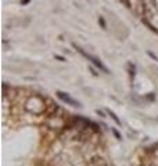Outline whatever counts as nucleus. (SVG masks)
Returning a JSON list of instances; mask_svg holds the SVG:
<instances>
[{"label": "nucleus", "mask_w": 158, "mask_h": 166, "mask_svg": "<svg viewBox=\"0 0 158 166\" xmlns=\"http://www.w3.org/2000/svg\"><path fill=\"white\" fill-rule=\"evenodd\" d=\"M73 47H75V49H76L78 51H79V53L82 54V56L85 57V58H87V60H89L90 62H92V64H94V65H96V67H97V68H100V69H101L103 72L108 73V69H107V68H105V67H104V65H103V62H101V61H100V60H98V58H96V57H93V56H90L89 53H86L85 50H82L81 47H78L76 45H73Z\"/></svg>", "instance_id": "obj_1"}, {"label": "nucleus", "mask_w": 158, "mask_h": 166, "mask_svg": "<svg viewBox=\"0 0 158 166\" xmlns=\"http://www.w3.org/2000/svg\"><path fill=\"white\" fill-rule=\"evenodd\" d=\"M57 96L58 98H61L64 102H67L68 105H72V107H81V102H78L76 100H73L68 93H64V91H57Z\"/></svg>", "instance_id": "obj_2"}, {"label": "nucleus", "mask_w": 158, "mask_h": 166, "mask_svg": "<svg viewBox=\"0 0 158 166\" xmlns=\"http://www.w3.org/2000/svg\"><path fill=\"white\" fill-rule=\"evenodd\" d=\"M108 113H109V116L112 118V119H114V121H115V122H117L118 125H121V121H119V119H118V118L115 116V113H114V112H111V111H108Z\"/></svg>", "instance_id": "obj_3"}, {"label": "nucleus", "mask_w": 158, "mask_h": 166, "mask_svg": "<svg viewBox=\"0 0 158 166\" xmlns=\"http://www.w3.org/2000/svg\"><path fill=\"white\" fill-rule=\"evenodd\" d=\"M98 22H100V24H101V26L103 28H107V25H105V21H104V18H103V17H98Z\"/></svg>", "instance_id": "obj_4"}, {"label": "nucleus", "mask_w": 158, "mask_h": 166, "mask_svg": "<svg viewBox=\"0 0 158 166\" xmlns=\"http://www.w3.org/2000/svg\"><path fill=\"white\" fill-rule=\"evenodd\" d=\"M112 132H114V134H115V137H117V138H121V136H119V133H118L117 130L112 129Z\"/></svg>", "instance_id": "obj_5"}, {"label": "nucleus", "mask_w": 158, "mask_h": 166, "mask_svg": "<svg viewBox=\"0 0 158 166\" xmlns=\"http://www.w3.org/2000/svg\"><path fill=\"white\" fill-rule=\"evenodd\" d=\"M29 1H31V0H21V4H22V6H24V4H28Z\"/></svg>", "instance_id": "obj_6"}, {"label": "nucleus", "mask_w": 158, "mask_h": 166, "mask_svg": "<svg viewBox=\"0 0 158 166\" xmlns=\"http://www.w3.org/2000/svg\"><path fill=\"white\" fill-rule=\"evenodd\" d=\"M148 56H150V57H151V58H154V60H155V61H157V57H155V56H154V54H153V53H148Z\"/></svg>", "instance_id": "obj_7"}, {"label": "nucleus", "mask_w": 158, "mask_h": 166, "mask_svg": "<svg viewBox=\"0 0 158 166\" xmlns=\"http://www.w3.org/2000/svg\"><path fill=\"white\" fill-rule=\"evenodd\" d=\"M97 113H98V115H100V116H103V118H105V116H104V113H103V112H101V111H98V110H97Z\"/></svg>", "instance_id": "obj_8"}, {"label": "nucleus", "mask_w": 158, "mask_h": 166, "mask_svg": "<svg viewBox=\"0 0 158 166\" xmlns=\"http://www.w3.org/2000/svg\"><path fill=\"white\" fill-rule=\"evenodd\" d=\"M56 58H57V60H60V61H64V58H62V57H60V56H56Z\"/></svg>", "instance_id": "obj_9"}, {"label": "nucleus", "mask_w": 158, "mask_h": 166, "mask_svg": "<svg viewBox=\"0 0 158 166\" xmlns=\"http://www.w3.org/2000/svg\"><path fill=\"white\" fill-rule=\"evenodd\" d=\"M150 166H154V165H150Z\"/></svg>", "instance_id": "obj_10"}]
</instances>
